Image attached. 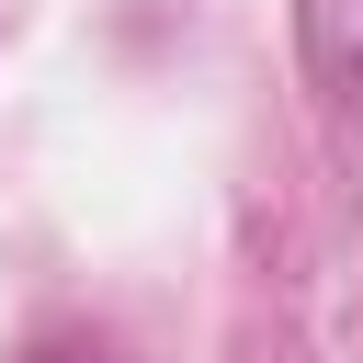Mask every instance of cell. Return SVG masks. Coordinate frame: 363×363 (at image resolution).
<instances>
[{
  "label": "cell",
  "instance_id": "cell-1",
  "mask_svg": "<svg viewBox=\"0 0 363 363\" xmlns=\"http://www.w3.org/2000/svg\"><path fill=\"white\" fill-rule=\"evenodd\" d=\"M295 45L340 102H363V0H295Z\"/></svg>",
  "mask_w": 363,
  "mask_h": 363
}]
</instances>
